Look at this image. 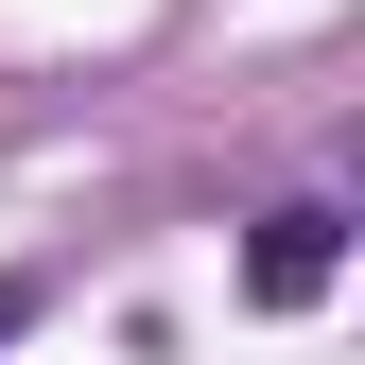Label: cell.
I'll return each instance as SVG.
<instances>
[{
    "instance_id": "cell-2",
    "label": "cell",
    "mask_w": 365,
    "mask_h": 365,
    "mask_svg": "<svg viewBox=\"0 0 365 365\" xmlns=\"http://www.w3.org/2000/svg\"><path fill=\"white\" fill-rule=\"evenodd\" d=\"M0 331H35V279H0Z\"/></svg>"
},
{
    "instance_id": "cell-1",
    "label": "cell",
    "mask_w": 365,
    "mask_h": 365,
    "mask_svg": "<svg viewBox=\"0 0 365 365\" xmlns=\"http://www.w3.org/2000/svg\"><path fill=\"white\" fill-rule=\"evenodd\" d=\"M331 261H348V209H331V192H296V209H261L244 296H261V313H313V296H331Z\"/></svg>"
}]
</instances>
